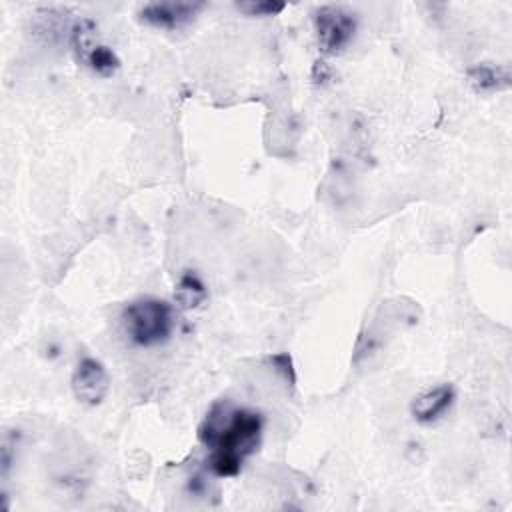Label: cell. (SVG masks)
<instances>
[{
	"label": "cell",
	"mask_w": 512,
	"mask_h": 512,
	"mask_svg": "<svg viewBox=\"0 0 512 512\" xmlns=\"http://www.w3.org/2000/svg\"><path fill=\"white\" fill-rule=\"evenodd\" d=\"M454 398H456V392L450 384H438L418 394L410 404V412L416 422L432 424L452 408Z\"/></svg>",
	"instance_id": "obj_7"
},
{
	"label": "cell",
	"mask_w": 512,
	"mask_h": 512,
	"mask_svg": "<svg viewBox=\"0 0 512 512\" xmlns=\"http://www.w3.org/2000/svg\"><path fill=\"white\" fill-rule=\"evenodd\" d=\"M200 10V2H152L140 10V18L156 28L176 30L192 22Z\"/></svg>",
	"instance_id": "obj_6"
},
{
	"label": "cell",
	"mask_w": 512,
	"mask_h": 512,
	"mask_svg": "<svg viewBox=\"0 0 512 512\" xmlns=\"http://www.w3.org/2000/svg\"><path fill=\"white\" fill-rule=\"evenodd\" d=\"M468 82L476 92H498L510 86V72L504 66L476 64L468 70Z\"/></svg>",
	"instance_id": "obj_8"
},
{
	"label": "cell",
	"mask_w": 512,
	"mask_h": 512,
	"mask_svg": "<svg viewBox=\"0 0 512 512\" xmlns=\"http://www.w3.org/2000/svg\"><path fill=\"white\" fill-rule=\"evenodd\" d=\"M314 30L320 52L336 56L348 48L356 32V18L342 6H320L314 12Z\"/></svg>",
	"instance_id": "obj_3"
},
{
	"label": "cell",
	"mask_w": 512,
	"mask_h": 512,
	"mask_svg": "<svg viewBox=\"0 0 512 512\" xmlns=\"http://www.w3.org/2000/svg\"><path fill=\"white\" fill-rule=\"evenodd\" d=\"M262 416L226 400L216 402L198 428L200 442L210 450L208 468L216 476H236L244 460L258 448Z\"/></svg>",
	"instance_id": "obj_1"
},
{
	"label": "cell",
	"mask_w": 512,
	"mask_h": 512,
	"mask_svg": "<svg viewBox=\"0 0 512 512\" xmlns=\"http://www.w3.org/2000/svg\"><path fill=\"white\" fill-rule=\"evenodd\" d=\"M72 46L78 54V60H82L100 76H112L120 68V60L114 50L96 40L94 24L90 20H82L74 26Z\"/></svg>",
	"instance_id": "obj_4"
},
{
	"label": "cell",
	"mask_w": 512,
	"mask_h": 512,
	"mask_svg": "<svg viewBox=\"0 0 512 512\" xmlns=\"http://www.w3.org/2000/svg\"><path fill=\"white\" fill-rule=\"evenodd\" d=\"M286 8V4L282 2H242L238 4V10L246 12L248 16H274L278 12H282Z\"/></svg>",
	"instance_id": "obj_10"
},
{
	"label": "cell",
	"mask_w": 512,
	"mask_h": 512,
	"mask_svg": "<svg viewBox=\"0 0 512 512\" xmlns=\"http://www.w3.org/2000/svg\"><path fill=\"white\" fill-rule=\"evenodd\" d=\"M108 388V372L100 360L86 356L76 364L72 374V392L78 402L86 406H96L106 398Z\"/></svg>",
	"instance_id": "obj_5"
},
{
	"label": "cell",
	"mask_w": 512,
	"mask_h": 512,
	"mask_svg": "<svg viewBox=\"0 0 512 512\" xmlns=\"http://www.w3.org/2000/svg\"><path fill=\"white\" fill-rule=\"evenodd\" d=\"M206 296H208L206 286L194 272H186L180 276V280L176 284L174 298L182 308H186V310L198 308L206 300Z\"/></svg>",
	"instance_id": "obj_9"
},
{
	"label": "cell",
	"mask_w": 512,
	"mask_h": 512,
	"mask_svg": "<svg viewBox=\"0 0 512 512\" xmlns=\"http://www.w3.org/2000/svg\"><path fill=\"white\" fill-rule=\"evenodd\" d=\"M122 326L126 336L144 348L164 344L174 330L172 306L160 298H138L122 312Z\"/></svg>",
	"instance_id": "obj_2"
}]
</instances>
